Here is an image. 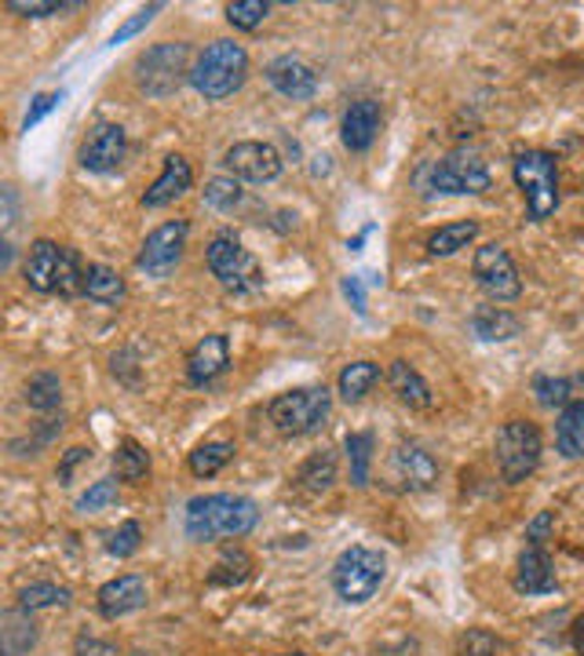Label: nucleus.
Masks as SVG:
<instances>
[{"instance_id":"1","label":"nucleus","mask_w":584,"mask_h":656,"mask_svg":"<svg viewBox=\"0 0 584 656\" xmlns=\"http://www.w3.org/2000/svg\"><path fill=\"white\" fill-rule=\"evenodd\" d=\"M256 522H259V507L248 496H237V492L194 496L187 503V511H183V529L198 543L237 540V536L253 532Z\"/></svg>"},{"instance_id":"2","label":"nucleus","mask_w":584,"mask_h":656,"mask_svg":"<svg viewBox=\"0 0 584 656\" xmlns=\"http://www.w3.org/2000/svg\"><path fill=\"white\" fill-rule=\"evenodd\" d=\"M84 262L73 248L56 245V241L40 237L30 245L26 262H23V278L34 292L45 295H62V300H73V295H84Z\"/></svg>"},{"instance_id":"3","label":"nucleus","mask_w":584,"mask_h":656,"mask_svg":"<svg viewBox=\"0 0 584 656\" xmlns=\"http://www.w3.org/2000/svg\"><path fill=\"white\" fill-rule=\"evenodd\" d=\"M248 81V51L237 40H212L190 66V87L209 103L237 95Z\"/></svg>"},{"instance_id":"4","label":"nucleus","mask_w":584,"mask_h":656,"mask_svg":"<svg viewBox=\"0 0 584 656\" xmlns=\"http://www.w3.org/2000/svg\"><path fill=\"white\" fill-rule=\"evenodd\" d=\"M512 175H515V186L526 197L529 223H545V219L559 208V164H556V153H548V150L515 153Z\"/></svg>"},{"instance_id":"5","label":"nucleus","mask_w":584,"mask_h":656,"mask_svg":"<svg viewBox=\"0 0 584 656\" xmlns=\"http://www.w3.org/2000/svg\"><path fill=\"white\" fill-rule=\"evenodd\" d=\"M205 262H209V273L226 292L253 295L264 289V270H259L256 256L242 245V237L231 234V230H220V234L209 241Z\"/></svg>"},{"instance_id":"6","label":"nucleus","mask_w":584,"mask_h":656,"mask_svg":"<svg viewBox=\"0 0 584 656\" xmlns=\"http://www.w3.org/2000/svg\"><path fill=\"white\" fill-rule=\"evenodd\" d=\"M329 412H332L329 387H296V390L278 394V398L267 405V420L285 437H304V434L322 431Z\"/></svg>"},{"instance_id":"7","label":"nucleus","mask_w":584,"mask_h":656,"mask_svg":"<svg viewBox=\"0 0 584 656\" xmlns=\"http://www.w3.org/2000/svg\"><path fill=\"white\" fill-rule=\"evenodd\" d=\"M387 576V558L373 547H348L332 562V590L343 606H365Z\"/></svg>"},{"instance_id":"8","label":"nucleus","mask_w":584,"mask_h":656,"mask_svg":"<svg viewBox=\"0 0 584 656\" xmlns=\"http://www.w3.org/2000/svg\"><path fill=\"white\" fill-rule=\"evenodd\" d=\"M493 456H497V470H501L507 485H518V481L534 478L540 467V456H545V437H540L537 423L507 420L501 431H497Z\"/></svg>"},{"instance_id":"9","label":"nucleus","mask_w":584,"mask_h":656,"mask_svg":"<svg viewBox=\"0 0 584 656\" xmlns=\"http://www.w3.org/2000/svg\"><path fill=\"white\" fill-rule=\"evenodd\" d=\"M420 183H424V194H486L493 179L479 150L457 147L435 164H428L420 172Z\"/></svg>"},{"instance_id":"10","label":"nucleus","mask_w":584,"mask_h":656,"mask_svg":"<svg viewBox=\"0 0 584 656\" xmlns=\"http://www.w3.org/2000/svg\"><path fill=\"white\" fill-rule=\"evenodd\" d=\"M187 44H154V48L139 51L136 59V84L139 92L165 98L176 95L183 81H190V66H187Z\"/></svg>"},{"instance_id":"11","label":"nucleus","mask_w":584,"mask_h":656,"mask_svg":"<svg viewBox=\"0 0 584 656\" xmlns=\"http://www.w3.org/2000/svg\"><path fill=\"white\" fill-rule=\"evenodd\" d=\"M187 219H168V223H161L157 230H150L143 248H139L136 256V267L147 273V278H168L172 270L179 267L183 259V248H187Z\"/></svg>"},{"instance_id":"12","label":"nucleus","mask_w":584,"mask_h":656,"mask_svg":"<svg viewBox=\"0 0 584 656\" xmlns=\"http://www.w3.org/2000/svg\"><path fill=\"white\" fill-rule=\"evenodd\" d=\"M471 273H475V281L482 284V292L493 295L497 303H512L523 295V278H518V270H515V259L507 256V248L497 245V241H490V245H482L475 251Z\"/></svg>"},{"instance_id":"13","label":"nucleus","mask_w":584,"mask_h":656,"mask_svg":"<svg viewBox=\"0 0 584 656\" xmlns=\"http://www.w3.org/2000/svg\"><path fill=\"white\" fill-rule=\"evenodd\" d=\"M223 164L234 179L242 183H275L281 175V153L270 147V142H256V139H245V142H234L231 150L223 153Z\"/></svg>"},{"instance_id":"14","label":"nucleus","mask_w":584,"mask_h":656,"mask_svg":"<svg viewBox=\"0 0 584 656\" xmlns=\"http://www.w3.org/2000/svg\"><path fill=\"white\" fill-rule=\"evenodd\" d=\"M264 77L278 95L292 98V103H307L318 92V73L304 55H278L264 66Z\"/></svg>"},{"instance_id":"15","label":"nucleus","mask_w":584,"mask_h":656,"mask_svg":"<svg viewBox=\"0 0 584 656\" xmlns=\"http://www.w3.org/2000/svg\"><path fill=\"white\" fill-rule=\"evenodd\" d=\"M128 153V136L121 125H110V120H100L89 136H84L81 150H78V161L84 172H114L121 168Z\"/></svg>"},{"instance_id":"16","label":"nucleus","mask_w":584,"mask_h":656,"mask_svg":"<svg viewBox=\"0 0 584 656\" xmlns=\"http://www.w3.org/2000/svg\"><path fill=\"white\" fill-rule=\"evenodd\" d=\"M226 365H231V339L223 332L205 336L187 354V383L190 387H209L223 376Z\"/></svg>"},{"instance_id":"17","label":"nucleus","mask_w":584,"mask_h":656,"mask_svg":"<svg viewBox=\"0 0 584 656\" xmlns=\"http://www.w3.org/2000/svg\"><path fill=\"white\" fill-rule=\"evenodd\" d=\"M95 606H100V617L103 620H121V617H128V612L143 609L147 606V579L136 576V573L114 576L110 584L100 587V595H95Z\"/></svg>"},{"instance_id":"18","label":"nucleus","mask_w":584,"mask_h":656,"mask_svg":"<svg viewBox=\"0 0 584 656\" xmlns=\"http://www.w3.org/2000/svg\"><path fill=\"white\" fill-rule=\"evenodd\" d=\"M194 186V168L187 157H179V153H168L165 157V168L154 183H150V190L143 194V208H168L172 201H179L183 194H187Z\"/></svg>"},{"instance_id":"19","label":"nucleus","mask_w":584,"mask_h":656,"mask_svg":"<svg viewBox=\"0 0 584 656\" xmlns=\"http://www.w3.org/2000/svg\"><path fill=\"white\" fill-rule=\"evenodd\" d=\"M376 131H381V103L376 98H354L343 114L340 125V139L351 153H365L373 147Z\"/></svg>"},{"instance_id":"20","label":"nucleus","mask_w":584,"mask_h":656,"mask_svg":"<svg viewBox=\"0 0 584 656\" xmlns=\"http://www.w3.org/2000/svg\"><path fill=\"white\" fill-rule=\"evenodd\" d=\"M392 467H395V475H398V481H402L406 489H431L439 481L435 456H431L428 448L417 445V442L398 445L395 456H392Z\"/></svg>"},{"instance_id":"21","label":"nucleus","mask_w":584,"mask_h":656,"mask_svg":"<svg viewBox=\"0 0 584 656\" xmlns=\"http://www.w3.org/2000/svg\"><path fill=\"white\" fill-rule=\"evenodd\" d=\"M515 590L518 595H551V590H556V569H551V558L545 547L529 543L526 551L518 554Z\"/></svg>"},{"instance_id":"22","label":"nucleus","mask_w":584,"mask_h":656,"mask_svg":"<svg viewBox=\"0 0 584 656\" xmlns=\"http://www.w3.org/2000/svg\"><path fill=\"white\" fill-rule=\"evenodd\" d=\"M387 383H392L395 398L406 405V409H417V412H428L435 405V394H431L428 379L409 365V361H392L387 368Z\"/></svg>"},{"instance_id":"23","label":"nucleus","mask_w":584,"mask_h":656,"mask_svg":"<svg viewBox=\"0 0 584 656\" xmlns=\"http://www.w3.org/2000/svg\"><path fill=\"white\" fill-rule=\"evenodd\" d=\"M471 332L486 343H504V339H515L523 332V317H515L504 306H479L471 314Z\"/></svg>"},{"instance_id":"24","label":"nucleus","mask_w":584,"mask_h":656,"mask_svg":"<svg viewBox=\"0 0 584 656\" xmlns=\"http://www.w3.org/2000/svg\"><path fill=\"white\" fill-rule=\"evenodd\" d=\"M125 292H128L125 278L114 267H106V262H89V270H84V295H89L92 303L117 306L125 300Z\"/></svg>"},{"instance_id":"25","label":"nucleus","mask_w":584,"mask_h":656,"mask_svg":"<svg viewBox=\"0 0 584 656\" xmlns=\"http://www.w3.org/2000/svg\"><path fill=\"white\" fill-rule=\"evenodd\" d=\"M556 448L567 459L584 456V401H570L567 409H559L556 420Z\"/></svg>"},{"instance_id":"26","label":"nucleus","mask_w":584,"mask_h":656,"mask_svg":"<svg viewBox=\"0 0 584 656\" xmlns=\"http://www.w3.org/2000/svg\"><path fill=\"white\" fill-rule=\"evenodd\" d=\"M376 383H381V365H376V361H351V365L340 368L337 390L348 405H359L365 394L376 387Z\"/></svg>"},{"instance_id":"27","label":"nucleus","mask_w":584,"mask_h":656,"mask_svg":"<svg viewBox=\"0 0 584 656\" xmlns=\"http://www.w3.org/2000/svg\"><path fill=\"white\" fill-rule=\"evenodd\" d=\"M475 237H479V223H475V219H460V223H446V226H439L435 234L428 237V256H435V259L457 256V251H460V248H468Z\"/></svg>"},{"instance_id":"28","label":"nucleus","mask_w":584,"mask_h":656,"mask_svg":"<svg viewBox=\"0 0 584 656\" xmlns=\"http://www.w3.org/2000/svg\"><path fill=\"white\" fill-rule=\"evenodd\" d=\"M114 475L117 481H128V485H143L150 475V453L136 437H125L114 448Z\"/></svg>"},{"instance_id":"29","label":"nucleus","mask_w":584,"mask_h":656,"mask_svg":"<svg viewBox=\"0 0 584 656\" xmlns=\"http://www.w3.org/2000/svg\"><path fill=\"white\" fill-rule=\"evenodd\" d=\"M332 481H337V453H332V448H322V453H315L296 475V485L304 492H311V496L329 492Z\"/></svg>"},{"instance_id":"30","label":"nucleus","mask_w":584,"mask_h":656,"mask_svg":"<svg viewBox=\"0 0 584 656\" xmlns=\"http://www.w3.org/2000/svg\"><path fill=\"white\" fill-rule=\"evenodd\" d=\"M234 453H237L234 442H205L190 453L187 467H190L194 478H215L234 459Z\"/></svg>"},{"instance_id":"31","label":"nucleus","mask_w":584,"mask_h":656,"mask_svg":"<svg viewBox=\"0 0 584 656\" xmlns=\"http://www.w3.org/2000/svg\"><path fill=\"white\" fill-rule=\"evenodd\" d=\"M348 464H351V485L365 489L370 485V464H373V448H376V437L370 431H354L348 434Z\"/></svg>"},{"instance_id":"32","label":"nucleus","mask_w":584,"mask_h":656,"mask_svg":"<svg viewBox=\"0 0 584 656\" xmlns=\"http://www.w3.org/2000/svg\"><path fill=\"white\" fill-rule=\"evenodd\" d=\"M253 576V558H248L242 547H226L220 554V562H215V573L209 576L212 587H237L245 584V579Z\"/></svg>"},{"instance_id":"33","label":"nucleus","mask_w":584,"mask_h":656,"mask_svg":"<svg viewBox=\"0 0 584 656\" xmlns=\"http://www.w3.org/2000/svg\"><path fill=\"white\" fill-rule=\"evenodd\" d=\"M34 642H37V631H34L30 612L26 609H8L4 612V653L19 656V653L34 649Z\"/></svg>"},{"instance_id":"34","label":"nucleus","mask_w":584,"mask_h":656,"mask_svg":"<svg viewBox=\"0 0 584 656\" xmlns=\"http://www.w3.org/2000/svg\"><path fill=\"white\" fill-rule=\"evenodd\" d=\"M26 401H30V409H37V412H56L62 401V383L56 372H37V376H30Z\"/></svg>"},{"instance_id":"35","label":"nucleus","mask_w":584,"mask_h":656,"mask_svg":"<svg viewBox=\"0 0 584 656\" xmlns=\"http://www.w3.org/2000/svg\"><path fill=\"white\" fill-rule=\"evenodd\" d=\"M70 590L59 584H26L19 590V609L37 612V609H67Z\"/></svg>"},{"instance_id":"36","label":"nucleus","mask_w":584,"mask_h":656,"mask_svg":"<svg viewBox=\"0 0 584 656\" xmlns=\"http://www.w3.org/2000/svg\"><path fill=\"white\" fill-rule=\"evenodd\" d=\"M581 376H573V379H551V376H537L534 379V394H537V401L545 405V409H567L570 401H577L573 398V390L581 387Z\"/></svg>"},{"instance_id":"37","label":"nucleus","mask_w":584,"mask_h":656,"mask_svg":"<svg viewBox=\"0 0 584 656\" xmlns=\"http://www.w3.org/2000/svg\"><path fill=\"white\" fill-rule=\"evenodd\" d=\"M205 204L215 208V212H234L242 204V183L234 175H215V179L205 183Z\"/></svg>"},{"instance_id":"38","label":"nucleus","mask_w":584,"mask_h":656,"mask_svg":"<svg viewBox=\"0 0 584 656\" xmlns=\"http://www.w3.org/2000/svg\"><path fill=\"white\" fill-rule=\"evenodd\" d=\"M267 11H270L267 0H237V4H226V22L234 30H256L267 19Z\"/></svg>"},{"instance_id":"39","label":"nucleus","mask_w":584,"mask_h":656,"mask_svg":"<svg viewBox=\"0 0 584 656\" xmlns=\"http://www.w3.org/2000/svg\"><path fill=\"white\" fill-rule=\"evenodd\" d=\"M139 543H143V529H139V522H125L110 532L106 551H110L114 558H132L139 551Z\"/></svg>"},{"instance_id":"40","label":"nucleus","mask_w":584,"mask_h":656,"mask_svg":"<svg viewBox=\"0 0 584 656\" xmlns=\"http://www.w3.org/2000/svg\"><path fill=\"white\" fill-rule=\"evenodd\" d=\"M110 503H117V481L114 478H100V481H92L89 492L78 500V511L81 514H95V511L110 507Z\"/></svg>"},{"instance_id":"41","label":"nucleus","mask_w":584,"mask_h":656,"mask_svg":"<svg viewBox=\"0 0 584 656\" xmlns=\"http://www.w3.org/2000/svg\"><path fill=\"white\" fill-rule=\"evenodd\" d=\"M4 8L23 19H45V15H59V11L81 8V4L78 0H73V4H59V0H4Z\"/></svg>"},{"instance_id":"42","label":"nucleus","mask_w":584,"mask_h":656,"mask_svg":"<svg viewBox=\"0 0 584 656\" xmlns=\"http://www.w3.org/2000/svg\"><path fill=\"white\" fill-rule=\"evenodd\" d=\"M457 653H460V656H497V653H501V642H497L490 631L471 628V631L460 639V649H457Z\"/></svg>"},{"instance_id":"43","label":"nucleus","mask_w":584,"mask_h":656,"mask_svg":"<svg viewBox=\"0 0 584 656\" xmlns=\"http://www.w3.org/2000/svg\"><path fill=\"white\" fill-rule=\"evenodd\" d=\"M62 98H67V92H40V95H34V103H30V109H26V117H23V131H30L34 125H40L51 109H56Z\"/></svg>"},{"instance_id":"44","label":"nucleus","mask_w":584,"mask_h":656,"mask_svg":"<svg viewBox=\"0 0 584 656\" xmlns=\"http://www.w3.org/2000/svg\"><path fill=\"white\" fill-rule=\"evenodd\" d=\"M161 8H165V4H147L143 11H136V15H132V19H128V22H125V26H121V30H117V33H114V37H110V44H106V48H117V44H125L128 37H136V33H139V30H147V26H150V22H154V15H157V11H161Z\"/></svg>"},{"instance_id":"45","label":"nucleus","mask_w":584,"mask_h":656,"mask_svg":"<svg viewBox=\"0 0 584 656\" xmlns=\"http://www.w3.org/2000/svg\"><path fill=\"white\" fill-rule=\"evenodd\" d=\"M551 525H556V514H551V511H540V514H537V518H534V522H529V525H526V540H529V543H537V547H540V543H545V540H548V532H551Z\"/></svg>"},{"instance_id":"46","label":"nucleus","mask_w":584,"mask_h":656,"mask_svg":"<svg viewBox=\"0 0 584 656\" xmlns=\"http://www.w3.org/2000/svg\"><path fill=\"white\" fill-rule=\"evenodd\" d=\"M73 656H117V649L110 642H100L92 634H81L78 645H73Z\"/></svg>"},{"instance_id":"47","label":"nucleus","mask_w":584,"mask_h":656,"mask_svg":"<svg viewBox=\"0 0 584 656\" xmlns=\"http://www.w3.org/2000/svg\"><path fill=\"white\" fill-rule=\"evenodd\" d=\"M84 459H92V448H84V445L70 448V453L62 456V464H59V481H62V485H70V475H73V467H78V464H84Z\"/></svg>"},{"instance_id":"48","label":"nucleus","mask_w":584,"mask_h":656,"mask_svg":"<svg viewBox=\"0 0 584 656\" xmlns=\"http://www.w3.org/2000/svg\"><path fill=\"white\" fill-rule=\"evenodd\" d=\"M343 295L354 303V311L359 314H365V295H362V284H359V278H343Z\"/></svg>"},{"instance_id":"49","label":"nucleus","mask_w":584,"mask_h":656,"mask_svg":"<svg viewBox=\"0 0 584 656\" xmlns=\"http://www.w3.org/2000/svg\"><path fill=\"white\" fill-rule=\"evenodd\" d=\"M0 197H4V215H0V219H4V230H12V223H15V204H19L15 186H4V194H0Z\"/></svg>"},{"instance_id":"50","label":"nucleus","mask_w":584,"mask_h":656,"mask_svg":"<svg viewBox=\"0 0 584 656\" xmlns=\"http://www.w3.org/2000/svg\"><path fill=\"white\" fill-rule=\"evenodd\" d=\"M570 642H573V649H577V656H584V612L577 620H573V628H570Z\"/></svg>"},{"instance_id":"51","label":"nucleus","mask_w":584,"mask_h":656,"mask_svg":"<svg viewBox=\"0 0 584 656\" xmlns=\"http://www.w3.org/2000/svg\"><path fill=\"white\" fill-rule=\"evenodd\" d=\"M278 656H300V653H278Z\"/></svg>"}]
</instances>
